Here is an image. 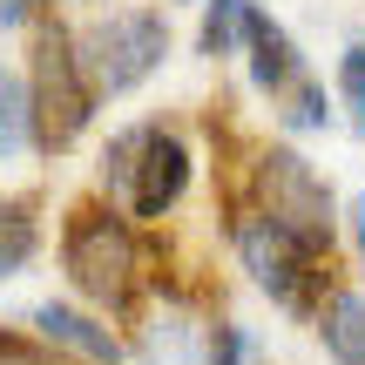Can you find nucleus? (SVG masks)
<instances>
[{"label":"nucleus","mask_w":365,"mask_h":365,"mask_svg":"<svg viewBox=\"0 0 365 365\" xmlns=\"http://www.w3.org/2000/svg\"><path fill=\"white\" fill-rule=\"evenodd\" d=\"M244 352H250L244 325H217V331L203 339V365H244Z\"/></svg>","instance_id":"dca6fc26"},{"label":"nucleus","mask_w":365,"mask_h":365,"mask_svg":"<svg viewBox=\"0 0 365 365\" xmlns=\"http://www.w3.org/2000/svg\"><path fill=\"white\" fill-rule=\"evenodd\" d=\"M27 102H34V143L41 149H68L81 135V122H88L95 88L81 75V54H75L61 21H41V34H34V95Z\"/></svg>","instance_id":"7ed1b4c3"},{"label":"nucleus","mask_w":365,"mask_h":365,"mask_svg":"<svg viewBox=\"0 0 365 365\" xmlns=\"http://www.w3.org/2000/svg\"><path fill=\"white\" fill-rule=\"evenodd\" d=\"M331 122V102L318 81H291V108H284V129H325Z\"/></svg>","instance_id":"4468645a"},{"label":"nucleus","mask_w":365,"mask_h":365,"mask_svg":"<svg viewBox=\"0 0 365 365\" xmlns=\"http://www.w3.org/2000/svg\"><path fill=\"white\" fill-rule=\"evenodd\" d=\"M149 365H196V325L182 312H170V318H156L149 325Z\"/></svg>","instance_id":"9b49d317"},{"label":"nucleus","mask_w":365,"mask_h":365,"mask_svg":"<svg viewBox=\"0 0 365 365\" xmlns=\"http://www.w3.org/2000/svg\"><path fill=\"white\" fill-rule=\"evenodd\" d=\"M61 264L75 277V291H88L95 304H122L135 284V237L115 210H81L68 223V244H61Z\"/></svg>","instance_id":"423d86ee"},{"label":"nucleus","mask_w":365,"mask_h":365,"mask_svg":"<svg viewBox=\"0 0 365 365\" xmlns=\"http://www.w3.org/2000/svg\"><path fill=\"white\" fill-rule=\"evenodd\" d=\"M27 135H34V102H27L21 75H7V68H0V163L21 156Z\"/></svg>","instance_id":"9d476101"},{"label":"nucleus","mask_w":365,"mask_h":365,"mask_svg":"<svg viewBox=\"0 0 365 365\" xmlns=\"http://www.w3.org/2000/svg\"><path fill=\"white\" fill-rule=\"evenodd\" d=\"M230 237H237L244 271L257 277L284 312H312V284H318V257H325V250H312V244H298L291 230H277L264 210H244V217L230 223Z\"/></svg>","instance_id":"39448f33"},{"label":"nucleus","mask_w":365,"mask_h":365,"mask_svg":"<svg viewBox=\"0 0 365 365\" xmlns=\"http://www.w3.org/2000/svg\"><path fill=\"white\" fill-rule=\"evenodd\" d=\"M244 14H250V0H210V14H203V34H196V48L217 61V54H230L237 41H244Z\"/></svg>","instance_id":"f8f14e48"},{"label":"nucleus","mask_w":365,"mask_h":365,"mask_svg":"<svg viewBox=\"0 0 365 365\" xmlns=\"http://www.w3.org/2000/svg\"><path fill=\"white\" fill-rule=\"evenodd\" d=\"M318 339L331 365H365V291H339L318 312Z\"/></svg>","instance_id":"1a4fd4ad"},{"label":"nucleus","mask_w":365,"mask_h":365,"mask_svg":"<svg viewBox=\"0 0 365 365\" xmlns=\"http://www.w3.org/2000/svg\"><path fill=\"white\" fill-rule=\"evenodd\" d=\"M34 244H41V230H34V217H27V203H0V277L21 271V264L34 257Z\"/></svg>","instance_id":"ddd939ff"},{"label":"nucleus","mask_w":365,"mask_h":365,"mask_svg":"<svg viewBox=\"0 0 365 365\" xmlns=\"http://www.w3.org/2000/svg\"><path fill=\"white\" fill-rule=\"evenodd\" d=\"M257 210L298 244L331 250V190L318 182V170L298 149H264L257 156Z\"/></svg>","instance_id":"20e7f679"},{"label":"nucleus","mask_w":365,"mask_h":365,"mask_svg":"<svg viewBox=\"0 0 365 365\" xmlns=\"http://www.w3.org/2000/svg\"><path fill=\"white\" fill-rule=\"evenodd\" d=\"M352 237H359V257H365V196L352 203Z\"/></svg>","instance_id":"a211bd4d"},{"label":"nucleus","mask_w":365,"mask_h":365,"mask_svg":"<svg viewBox=\"0 0 365 365\" xmlns=\"http://www.w3.org/2000/svg\"><path fill=\"white\" fill-rule=\"evenodd\" d=\"M34 14H41V0H0V27H21Z\"/></svg>","instance_id":"f3484780"},{"label":"nucleus","mask_w":365,"mask_h":365,"mask_svg":"<svg viewBox=\"0 0 365 365\" xmlns=\"http://www.w3.org/2000/svg\"><path fill=\"white\" fill-rule=\"evenodd\" d=\"M339 88H345L352 122H365V48H345V54H339Z\"/></svg>","instance_id":"2eb2a0df"},{"label":"nucleus","mask_w":365,"mask_h":365,"mask_svg":"<svg viewBox=\"0 0 365 365\" xmlns=\"http://www.w3.org/2000/svg\"><path fill=\"white\" fill-rule=\"evenodd\" d=\"M34 331L48 345H61V352H75V359H88V365H122V345H115V331L108 325H95V318H81V312H68V304H34Z\"/></svg>","instance_id":"6e6552de"},{"label":"nucleus","mask_w":365,"mask_h":365,"mask_svg":"<svg viewBox=\"0 0 365 365\" xmlns=\"http://www.w3.org/2000/svg\"><path fill=\"white\" fill-rule=\"evenodd\" d=\"M75 54H81V75H88L95 95H122L170 54V27L149 7H122V14H102V21L75 41Z\"/></svg>","instance_id":"f03ea898"},{"label":"nucleus","mask_w":365,"mask_h":365,"mask_svg":"<svg viewBox=\"0 0 365 365\" xmlns=\"http://www.w3.org/2000/svg\"><path fill=\"white\" fill-rule=\"evenodd\" d=\"M244 48H250V81H257V88L277 95V88H291V81H304V61H298V48H291V34L264 7L244 14Z\"/></svg>","instance_id":"0eeeda50"},{"label":"nucleus","mask_w":365,"mask_h":365,"mask_svg":"<svg viewBox=\"0 0 365 365\" xmlns=\"http://www.w3.org/2000/svg\"><path fill=\"white\" fill-rule=\"evenodd\" d=\"M102 176H108L115 196H129L135 217H163V210H176L182 182H190V149L163 122H135V129H122L108 143Z\"/></svg>","instance_id":"f257e3e1"}]
</instances>
